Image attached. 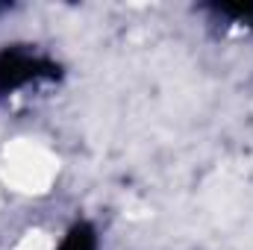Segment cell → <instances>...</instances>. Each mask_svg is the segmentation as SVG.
I'll use <instances>...</instances> for the list:
<instances>
[{
	"label": "cell",
	"mask_w": 253,
	"mask_h": 250,
	"mask_svg": "<svg viewBox=\"0 0 253 250\" xmlns=\"http://www.w3.org/2000/svg\"><path fill=\"white\" fill-rule=\"evenodd\" d=\"M56 77H59V65L30 47L15 44L0 50V94H12L21 85L39 80H56Z\"/></svg>",
	"instance_id": "1"
},
{
	"label": "cell",
	"mask_w": 253,
	"mask_h": 250,
	"mask_svg": "<svg viewBox=\"0 0 253 250\" xmlns=\"http://www.w3.org/2000/svg\"><path fill=\"white\" fill-rule=\"evenodd\" d=\"M59 250H97V236H94V230L88 224H77L68 233V239L62 242Z\"/></svg>",
	"instance_id": "2"
},
{
	"label": "cell",
	"mask_w": 253,
	"mask_h": 250,
	"mask_svg": "<svg viewBox=\"0 0 253 250\" xmlns=\"http://www.w3.org/2000/svg\"><path fill=\"white\" fill-rule=\"evenodd\" d=\"M0 12H3V6H0Z\"/></svg>",
	"instance_id": "3"
}]
</instances>
